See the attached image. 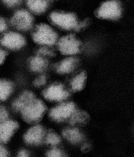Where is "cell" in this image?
<instances>
[{
	"label": "cell",
	"mask_w": 134,
	"mask_h": 157,
	"mask_svg": "<svg viewBox=\"0 0 134 157\" xmlns=\"http://www.w3.org/2000/svg\"><path fill=\"white\" fill-rule=\"evenodd\" d=\"M46 107L42 100L35 98L21 111L24 120L28 123H36L42 120L46 112Z\"/></svg>",
	"instance_id": "1"
},
{
	"label": "cell",
	"mask_w": 134,
	"mask_h": 157,
	"mask_svg": "<svg viewBox=\"0 0 134 157\" xmlns=\"http://www.w3.org/2000/svg\"><path fill=\"white\" fill-rule=\"evenodd\" d=\"M57 33L49 26L41 24L37 26L33 34V39L37 44L42 45H52L57 41Z\"/></svg>",
	"instance_id": "2"
},
{
	"label": "cell",
	"mask_w": 134,
	"mask_h": 157,
	"mask_svg": "<svg viewBox=\"0 0 134 157\" xmlns=\"http://www.w3.org/2000/svg\"><path fill=\"white\" fill-rule=\"evenodd\" d=\"M121 6L118 2L111 1L103 2L96 12V16L104 19H117L121 16Z\"/></svg>",
	"instance_id": "3"
},
{
	"label": "cell",
	"mask_w": 134,
	"mask_h": 157,
	"mask_svg": "<svg viewBox=\"0 0 134 157\" xmlns=\"http://www.w3.org/2000/svg\"><path fill=\"white\" fill-rule=\"evenodd\" d=\"M50 17L52 22L63 29H75L78 25L76 17L72 13L53 12Z\"/></svg>",
	"instance_id": "4"
},
{
	"label": "cell",
	"mask_w": 134,
	"mask_h": 157,
	"mask_svg": "<svg viewBox=\"0 0 134 157\" xmlns=\"http://www.w3.org/2000/svg\"><path fill=\"white\" fill-rule=\"evenodd\" d=\"M81 42L73 34L62 37L58 43V49L64 55H72L80 50Z\"/></svg>",
	"instance_id": "5"
},
{
	"label": "cell",
	"mask_w": 134,
	"mask_h": 157,
	"mask_svg": "<svg viewBox=\"0 0 134 157\" xmlns=\"http://www.w3.org/2000/svg\"><path fill=\"white\" fill-rule=\"evenodd\" d=\"M76 109V107L73 102L63 103L51 109L50 116L55 121H63L69 118Z\"/></svg>",
	"instance_id": "6"
},
{
	"label": "cell",
	"mask_w": 134,
	"mask_h": 157,
	"mask_svg": "<svg viewBox=\"0 0 134 157\" xmlns=\"http://www.w3.org/2000/svg\"><path fill=\"white\" fill-rule=\"evenodd\" d=\"M33 22V18L32 15L25 10L17 11L11 19L13 26L17 29L22 30L30 29L32 26Z\"/></svg>",
	"instance_id": "7"
},
{
	"label": "cell",
	"mask_w": 134,
	"mask_h": 157,
	"mask_svg": "<svg viewBox=\"0 0 134 157\" xmlns=\"http://www.w3.org/2000/svg\"><path fill=\"white\" fill-rule=\"evenodd\" d=\"M45 98L51 101H59L66 99L69 96V93L60 83H55L48 87L44 91Z\"/></svg>",
	"instance_id": "8"
},
{
	"label": "cell",
	"mask_w": 134,
	"mask_h": 157,
	"mask_svg": "<svg viewBox=\"0 0 134 157\" xmlns=\"http://www.w3.org/2000/svg\"><path fill=\"white\" fill-rule=\"evenodd\" d=\"M2 45L10 49H19L26 43L24 37L18 33L9 32L5 34L0 40Z\"/></svg>",
	"instance_id": "9"
},
{
	"label": "cell",
	"mask_w": 134,
	"mask_h": 157,
	"mask_svg": "<svg viewBox=\"0 0 134 157\" xmlns=\"http://www.w3.org/2000/svg\"><path fill=\"white\" fill-rule=\"evenodd\" d=\"M18 128L19 124L15 121L8 119L0 122V145L9 141Z\"/></svg>",
	"instance_id": "10"
},
{
	"label": "cell",
	"mask_w": 134,
	"mask_h": 157,
	"mask_svg": "<svg viewBox=\"0 0 134 157\" xmlns=\"http://www.w3.org/2000/svg\"><path fill=\"white\" fill-rule=\"evenodd\" d=\"M45 135V131L43 126L36 125L26 132L24 136V140L29 145H39L43 140Z\"/></svg>",
	"instance_id": "11"
},
{
	"label": "cell",
	"mask_w": 134,
	"mask_h": 157,
	"mask_svg": "<svg viewBox=\"0 0 134 157\" xmlns=\"http://www.w3.org/2000/svg\"><path fill=\"white\" fill-rule=\"evenodd\" d=\"M36 98L35 95L30 91H25L16 99L13 104V109L17 111H21L27 105Z\"/></svg>",
	"instance_id": "12"
},
{
	"label": "cell",
	"mask_w": 134,
	"mask_h": 157,
	"mask_svg": "<svg viewBox=\"0 0 134 157\" xmlns=\"http://www.w3.org/2000/svg\"><path fill=\"white\" fill-rule=\"evenodd\" d=\"M78 60L74 57H69L63 60L57 67V71L61 74L70 73L75 69Z\"/></svg>",
	"instance_id": "13"
},
{
	"label": "cell",
	"mask_w": 134,
	"mask_h": 157,
	"mask_svg": "<svg viewBox=\"0 0 134 157\" xmlns=\"http://www.w3.org/2000/svg\"><path fill=\"white\" fill-rule=\"evenodd\" d=\"M62 134L65 139L73 144L81 142L84 139V136L81 132L76 128L65 129Z\"/></svg>",
	"instance_id": "14"
},
{
	"label": "cell",
	"mask_w": 134,
	"mask_h": 157,
	"mask_svg": "<svg viewBox=\"0 0 134 157\" xmlns=\"http://www.w3.org/2000/svg\"><path fill=\"white\" fill-rule=\"evenodd\" d=\"M69 118V123L71 125L86 124L90 120V117L87 112L76 109Z\"/></svg>",
	"instance_id": "15"
},
{
	"label": "cell",
	"mask_w": 134,
	"mask_h": 157,
	"mask_svg": "<svg viewBox=\"0 0 134 157\" xmlns=\"http://www.w3.org/2000/svg\"><path fill=\"white\" fill-rule=\"evenodd\" d=\"M13 86L10 81L2 79L0 80V100H6L11 95Z\"/></svg>",
	"instance_id": "16"
},
{
	"label": "cell",
	"mask_w": 134,
	"mask_h": 157,
	"mask_svg": "<svg viewBox=\"0 0 134 157\" xmlns=\"http://www.w3.org/2000/svg\"><path fill=\"white\" fill-rule=\"evenodd\" d=\"M31 70L34 72H41L47 66L48 62L40 56L32 57L29 62Z\"/></svg>",
	"instance_id": "17"
},
{
	"label": "cell",
	"mask_w": 134,
	"mask_h": 157,
	"mask_svg": "<svg viewBox=\"0 0 134 157\" xmlns=\"http://www.w3.org/2000/svg\"><path fill=\"white\" fill-rule=\"evenodd\" d=\"M87 74L85 71H82L75 77L71 82V88L74 92L81 91L85 86Z\"/></svg>",
	"instance_id": "18"
},
{
	"label": "cell",
	"mask_w": 134,
	"mask_h": 157,
	"mask_svg": "<svg viewBox=\"0 0 134 157\" xmlns=\"http://www.w3.org/2000/svg\"><path fill=\"white\" fill-rule=\"evenodd\" d=\"M27 5L29 9L36 13H41L45 11L48 6L46 1H28Z\"/></svg>",
	"instance_id": "19"
},
{
	"label": "cell",
	"mask_w": 134,
	"mask_h": 157,
	"mask_svg": "<svg viewBox=\"0 0 134 157\" xmlns=\"http://www.w3.org/2000/svg\"><path fill=\"white\" fill-rule=\"evenodd\" d=\"M45 141L47 145L55 147L60 143L61 139L60 136L55 132L50 131L45 136Z\"/></svg>",
	"instance_id": "20"
},
{
	"label": "cell",
	"mask_w": 134,
	"mask_h": 157,
	"mask_svg": "<svg viewBox=\"0 0 134 157\" xmlns=\"http://www.w3.org/2000/svg\"><path fill=\"white\" fill-rule=\"evenodd\" d=\"M47 157H66V155L63 151L56 148L53 147L49 150L46 153Z\"/></svg>",
	"instance_id": "21"
},
{
	"label": "cell",
	"mask_w": 134,
	"mask_h": 157,
	"mask_svg": "<svg viewBox=\"0 0 134 157\" xmlns=\"http://www.w3.org/2000/svg\"><path fill=\"white\" fill-rule=\"evenodd\" d=\"M37 53H38V55L40 56H53L54 55V52L46 47H42L41 48L39 49Z\"/></svg>",
	"instance_id": "22"
},
{
	"label": "cell",
	"mask_w": 134,
	"mask_h": 157,
	"mask_svg": "<svg viewBox=\"0 0 134 157\" xmlns=\"http://www.w3.org/2000/svg\"><path fill=\"white\" fill-rule=\"evenodd\" d=\"M9 113L6 109L2 106H0V122L8 120Z\"/></svg>",
	"instance_id": "23"
},
{
	"label": "cell",
	"mask_w": 134,
	"mask_h": 157,
	"mask_svg": "<svg viewBox=\"0 0 134 157\" xmlns=\"http://www.w3.org/2000/svg\"><path fill=\"white\" fill-rule=\"evenodd\" d=\"M46 77L43 75L39 77L34 82V84L36 87H40L44 85L46 83Z\"/></svg>",
	"instance_id": "24"
},
{
	"label": "cell",
	"mask_w": 134,
	"mask_h": 157,
	"mask_svg": "<svg viewBox=\"0 0 134 157\" xmlns=\"http://www.w3.org/2000/svg\"><path fill=\"white\" fill-rule=\"evenodd\" d=\"M8 28V24L5 19L0 17V33L5 32Z\"/></svg>",
	"instance_id": "25"
},
{
	"label": "cell",
	"mask_w": 134,
	"mask_h": 157,
	"mask_svg": "<svg viewBox=\"0 0 134 157\" xmlns=\"http://www.w3.org/2000/svg\"><path fill=\"white\" fill-rule=\"evenodd\" d=\"M0 157H10L8 150L2 145H0Z\"/></svg>",
	"instance_id": "26"
},
{
	"label": "cell",
	"mask_w": 134,
	"mask_h": 157,
	"mask_svg": "<svg viewBox=\"0 0 134 157\" xmlns=\"http://www.w3.org/2000/svg\"><path fill=\"white\" fill-rule=\"evenodd\" d=\"M16 157H29V152L26 149H21L17 153Z\"/></svg>",
	"instance_id": "27"
},
{
	"label": "cell",
	"mask_w": 134,
	"mask_h": 157,
	"mask_svg": "<svg viewBox=\"0 0 134 157\" xmlns=\"http://www.w3.org/2000/svg\"><path fill=\"white\" fill-rule=\"evenodd\" d=\"M20 1H5V4L9 7L16 6L20 3Z\"/></svg>",
	"instance_id": "28"
},
{
	"label": "cell",
	"mask_w": 134,
	"mask_h": 157,
	"mask_svg": "<svg viewBox=\"0 0 134 157\" xmlns=\"http://www.w3.org/2000/svg\"><path fill=\"white\" fill-rule=\"evenodd\" d=\"M87 23H88V20H85L84 21L80 23V24L77 25L76 26V28L75 29V30L76 31H78V30H80L81 29L83 28L85 26H86L87 25Z\"/></svg>",
	"instance_id": "29"
},
{
	"label": "cell",
	"mask_w": 134,
	"mask_h": 157,
	"mask_svg": "<svg viewBox=\"0 0 134 157\" xmlns=\"http://www.w3.org/2000/svg\"><path fill=\"white\" fill-rule=\"evenodd\" d=\"M6 53L5 51H3L2 49L0 48V64H2L5 59H6Z\"/></svg>",
	"instance_id": "30"
},
{
	"label": "cell",
	"mask_w": 134,
	"mask_h": 157,
	"mask_svg": "<svg viewBox=\"0 0 134 157\" xmlns=\"http://www.w3.org/2000/svg\"><path fill=\"white\" fill-rule=\"evenodd\" d=\"M81 149V151H83L87 152L90 149V146L87 144H84V145L82 146Z\"/></svg>",
	"instance_id": "31"
}]
</instances>
